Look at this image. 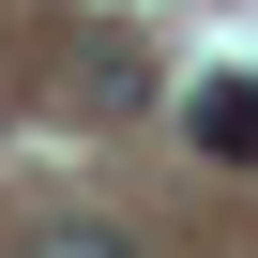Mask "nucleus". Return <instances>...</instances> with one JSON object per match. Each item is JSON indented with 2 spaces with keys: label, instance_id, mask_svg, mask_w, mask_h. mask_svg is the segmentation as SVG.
Returning <instances> with one entry per match:
<instances>
[{
  "label": "nucleus",
  "instance_id": "f257e3e1",
  "mask_svg": "<svg viewBox=\"0 0 258 258\" xmlns=\"http://www.w3.org/2000/svg\"><path fill=\"white\" fill-rule=\"evenodd\" d=\"M182 137H198L213 167H258V76H213V91L182 106Z\"/></svg>",
  "mask_w": 258,
  "mask_h": 258
},
{
  "label": "nucleus",
  "instance_id": "f03ea898",
  "mask_svg": "<svg viewBox=\"0 0 258 258\" xmlns=\"http://www.w3.org/2000/svg\"><path fill=\"white\" fill-rule=\"evenodd\" d=\"M16 258H137V243H121V228H91V213H46Z\"/></svg>",
  "mask_w": 258,
  "mask_h": 258
}]
</instances>
